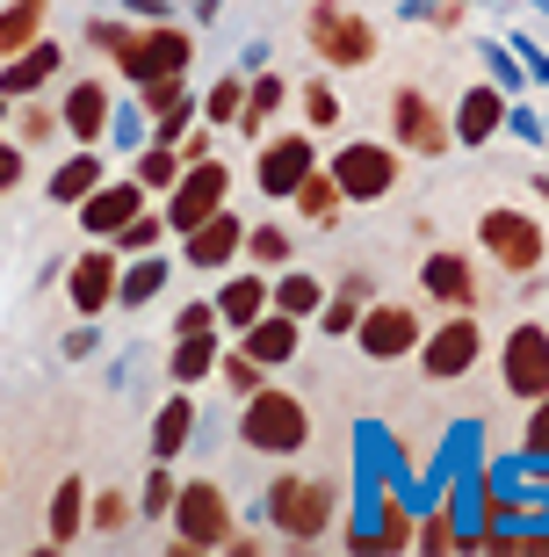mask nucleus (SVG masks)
Wrapping results in <instances>:
<instances>
[{"mask_svg":"<svg viewBox=\"0 0 549 557\" xmlns=\"http://www.w3.org/2000/svg\"><path fill=\"white\" fill-rule=\"evenodd\" d=\"M261 515H267V529H275L289 550H311V543L333 529V515H340V485H333V478L283 471V478H267Z\"/></svg>","mask_w":549,"mask_h":557,"instance_id":"1","label":"nucleus"},{"mask_svg":"<svg viewBox=\"0 0 549 557\" xmlns=\"http://www.w3.org/2000/svg\"><path fill=\"white\" fill-rule=\"evenodd\" d=\"M239 449L253 456H297L311 442V406L289 384H261L253 398H239Z\"/></svg>","mask_w":549,"mask_h":557,"instance_id":"2","label":"nucleus"},{"mask_svg":"<svg viewBox=\"0 0 549 557\" xmlns=\"http://www.w3.org/2000/svg\"><path fill=\"white\" fill-rule=\"evenodd\" d=\"M304 44H311V59L326 65V73H362V65H376V22L354 15L347 0H311L304 8Z\"/></svg>","mask_w":549,"mask_h":557,"instance_id":"3","label":"nucleus"},{"mask_svg":"<svg viewBox=\"0 0 549 557\" xmlns=\"http://www.w3.org/2000/svg\"><path fill=\"white\" fill-rule=\"evenodd\" d=\"M109 65H116L123 81H160V73H188L196 65V29H182V22H130L116 44H109Z\"/></svg>","mask_w":549,"mask_h":557,"instance_id":"4","label":"nucleus"},{"mask_svg":"<svg viewBox=\"0 0 549 557\" xmlns=\"http://www.w3.org/2000/svg\"><path fill=\"white\" fill-rule=\"evenodd\" d=\"M239 521H232V493H224L217 478H188L182 493H174V557H196V550H224Z\"/></svg>","mask_w":549,"mask_h":557,"instance_id":"5","label":"nucleus"},{"mask_svg":"<svg viewBox=\"0 0 549 557\" xmlns=\"http://www.w3.org/2000/svg\"><path fill=\"white\" fill-rule=\"evenodd\" d=\"M326 174L340 182L347 203H384L390 188L405 182V152H398L390 138H347L340 152L326 160Z\"/></svg>","mask_w":549,"mask_h":557,"instance_id":"6","label":"nucleus"},{"mask_svg":"<svg viewBox=\"0 0 549 557\" xmlns=\"http://www.w3.org/2000/svg\"><path fill=\"white\" fill-rule=\"evenodd\" d=\"M477 247H485L507 275H542V261H549L542 225H535L521 203H491L485 218H477Z\"/></svg>","mask_w":549,"mask_h":557,"instance_id":"7","label":"nucleus"},{"mask_svg":"<svg viewBox=\"0 0 549 557\" xmlns=\"http://www.w3.org/2000/svg\"><path fill=\"white\" fill-rule=\"evenodd\" d=\"M224 203H232V166H224V160H196V166H182V174H174V188H166V203H160L166 239L196 232L203 218H217Z\"/></svg>","mask_w":549,"mask_h":557,"instance_id":"8","label":"nucleus"},{"mask_svg":"<svg viewBox=\"0 0 549 557\" xmlns=\"http://www.w3.org/2000/svg\"><path fill=\"white\" fill-rule=\"evenodd\" d=\"M420 370L434 376V384H456V376H470L477 362H485V326H477V311H448L441 326L420 333Z\"/></svg>","mask_w":549,"mask_h":557,"instance_id":"9","label":"nucleus"},{"mask_svg":"<svg viewBox=\"0 0 549 557\" xmlns=\"http://www.w3.org/2000/svg\"><path fill=\"white\" fill-rule=\"evenodd\" d=\"M311 166H319V131H267L261 152H253V188L267 203H289Z\"/></svg>","mask_w":549,"mask_h":557,"instance_id":"10","label":"nucleus"},{"mask_svg":"<svg viewBox=\"0 0 549 557\" xmlns=\"http://www.w3.org/2000/svg\"><path fill=\"white\" fill-rule=\"evenodd\" d=\"M420 333H427L420 305H398V297H369L362 319H354V348H362L369 362H405V355L420 348Z\"/></svg>","mask_w":549,"mask_h":557,"instance_id":"11","label":"nucleus"},{"mask_svg":"<svg viewBox=\"0 0 549 557\" xmlns=\"http://www.w3.org/2000/svg\"><path fill=\"white\" fill-rule=\"evenodd\" d=\"M390 145H398V152H420V160H441V152H456L448 109L434 102L427 87H398V95H390Z\"/></svg>","mask_w":549,"mask_h":557,"instance_id":"12","label":"nucleus"},{"mask_svg":"<svg viewBox=\"0 0 549 557\" xmlns=\"http://www.w3.org/2000/svg\"><path fill=\"white\" fill-rule=\"evenodd\" d=\"M499 384H507L521 406L549 392V326L542 319H521L507 333V348H499Z\"/></svg>","mask_w":549,"mask_h":557,"instance_id":"13","label":"nucleus"},{"mask_svg":"<svg viewBox=\"0 0 549 557\" xmlns=\"http://www.w3.org/2000/svg\"><path fill=\"white\" fill-rule=\"evenodd\" d=\"M109 116H116V87H109L102 73L65 81V95H59V131L73 145H102L109 138Z\"/></svg>","mask_w":549,"mask_h":557,"instance_id":"14","label":"nucleus"},{"mask_svg":"<svg viewBox=\"0 0 549 557\" xmlns=\"http://www.w3.org/2000/svg\"><path fill=\"white\" fill-rule=\"evenodd\" d=\"M182 261L196 275H224V269H239L246 261V218L232 203L217 210V218H203L196 232H182Z\"/></svg>","mask_w":549,"mask_h":557,"instance_id":"15","label":"nucleus"},{"mask_svg":"<svg viewBox=\"0 0 549 557\" xmlns=\"http://www.w3.org/2000/svg\"><path fill=\"white\" fill-rule=\"evenodd\" d=\"M420 297L427 305H448V311H477L485 305V283H477V261L463 247H434L420 261Z\"/></svg>","mask_w":549,"mask_h":557,"instance_id":"16","label":"nucleus"},{"mask_svg":"<svg viewBox=\"0 0 549 557\" xmlns=\"http://www.w3.org/2000/svg\"><path fill=\"white\" fill-rule=\"evenodd\" d=\"M116 275H123V253L109 247H87L73 269H65V305L80 311V319H102V311H116Z\"/></svg>","mask_w":549,"mask_h":557,"instance_id":"17","label":"nucleus"},{"mask_svg":"<svg viewBox=\"0 0 549 557\" xmlns=\"http://www.w3.org/2000/svg\"><path fill=\"white\" fill-rule=\"evenodd\" d=\"M152 203V188H138V174H123V182H102V188H87L80 203H73V218H80L87 239H116L138 210Z\"/></svg>","mask_w":549,"mask_h":557,"instance_id":"18","label":"nucleus"},{"mask_svg":"<svg viewBox=\"0 0 549 557\" xmlns=\"http://www.w3.org/2000/svg\"><path fill=\"white\" fill-rule=\"evenodd\" d=\"M507 102H513V95H499L491 81H470V87H463V102L448 109V131H456V145H463V152L491 145L499 131H507Z\"/></svg>","mask_w":549,"mask_h":557,"instance_id":"19","label":"nucleus"},{"mask_svg":"<svg viewBox=\"0 0 549 557\" xmlns=\"http://www.w3.org/2000/svg\"><path fill=\"white\" fill-rule=\"evenodd\" d=\"M59 73H65V44L59 37H37L29 51L0 59V95H8V102H29V95H43Z\"/></svg>","mask_w":549,"mask_h":557,"instance_id":"20","label":"nucleus"},{"mask_svg":"<svg viewBox=\"0 0 549 557\" xmlns=\"http://www.w3.org/2000/svg\"><path fill=\"white\" fill-rule=\"evenodd\" d=\"M232 341H239V348L253 355V362H261L267 376H275L283 362H297V348H304V319H289V311H275V305H267L261 319H253L246 333H232Z\"/></svg>","mask_w":549,"mask_h":557,"instance_id":"21","label":"nucleus"},{"mask_svg":"<svg viewBox=\"0 0 549 557\" xmlns=\"http://www.w3.org/2000/svg\"><path fill=\"white\" fill-rule=\"evenodd\" d=\"M210 305H217V326L224 333H246L267 311V275L246 269V261H239V269H224V283H217V297H210Z\"/></svg>","mask_w":549,"mask_h":557,"instance_id":"22","label":"nucleus"},{"mask_svg":"<svg viewBox=\"0 0 549 557\" xmlns=\"http://www.w3.org/2000/svg\"><path fill=\"white\" fill-rule=\"evenodd\" d=\"M109 182V166H102V145H73V160H59L51 166V182H43V196L59 210H73L87 196V188H102Z\"/></svg>","mask_w":549,"mask_h":557,"instance_id":"23","label":"nucleus"},{"mask_svg":"<svg viewBox=\"0 0 549 557\" xmlns=\"http://www.w3.org/2000/svg\"><path fill=\"white\" fill-rule=\"evenodd\" d=\"M43 550H73V543L87 536V478H59V493H51V507H43Z\"/></svg>","mask_w":549,"mask_h":557,"instance_id":"24","label":"nucleus"},{"mask_svg":"<svg viewBox=\"0 0 549 557\" xmlns=\"http://www.w3.org/2000/svg\"><path fill=\"white\" fill-rule=\"evenodd\" d=\"M166 253L152 247V253H130L123 261V275H116V311H145V305H160V289H166Z\"/></svg>","mask_w":549,"mask_h":557,"instance_id":"25","label":"nucleus"},{"mask_svg":"<svg viewBox=\"0 0 549 557\" xmlns=\"http://www.w3.org/2000/svg\"><path fill=\"white\" fill-rule=\"evenodd\" d=\"M283 102H289V81H283V73H246V109H239V124H232V131L267 138V131H275V116H283Z\"/></svg>","mask_w":549,"mask_h":557,"instance_id":"26","label":"nucleus"},{"mask_svg":"<svg viewBox=\"0 0 549 557\" xmlns=\"http://www.w3.org/2000/svg\"><path fill=\"white\" fill-rule=\"evenodd\" d=\"M267 305L311 326V319H319V305H326V283H319L311 269H297V261H289V269H275V275H267Z\"/></svg>","mask_w":549,"mask_h":557,"instance_id":"27","label":"nucleus"},{"mask_svg":"<svg viewBox=\"0 0 549 557\" xmlns=\"http://www.w3.org/2000/svg\"><path fill=\"white\" fill-rule=\"evenodd\" d=\"M217 355H224V333H174V362H166V376H174L182 392H196L203 376H217Z\"/></svg>","mask_w":549,"mask_h":557,"instance_id":"28","label":"nucleus"},{"mask_svg":"<svg viewBox=\"0 0 549 557\" xmlns=\"http://www.w3.org/2000/svg\"><path fill=\"white\" fill-rule=\"evenodd\" d=\"M376 297V283H369L362 269L340 275V289H326V305H319V333H333V341H347L354 333V319H362V305Z\"/></svg>","mask_w":549,"mask_h":557,"instance_id":"29","label":"nucleus"},{"mask_svg":"<svg viewBox=\"0 0 549 557\" xmlns=\"http://www.w3.org/2000/svg\"><path fill=\"white\" fill-rule=\"evenodd\" d=\"M37 37H51V0H8L0 8V59L29 51Z\"/></svg>","mask_w":549,"mask_h":557,"instance_id":"30","label":"nucleus"},{"mask_svg":"<svg viewBox=\"0 0 549 557\" xmlns=\"http://www.w3.org/2000/svg\"><path fill=\"white\" fill-rule=\"evenodd\" d=\"M188 434H196V398L174 384V398L152 413V456H160V463H174V456L188 449Z\"/></svg>","mask_w":549,"mask_h":557,"instance_id":"31","label":"nucleus"},{"mask_svg":"<svg viewBox=\"0 0 549 557\" xmlns=\"http://www.w3.org/2000/svg\"><path fill=\"white\" fill-rule=\"evenodd\" d=\"M289 203H297V218H304V225H333V218L347 210V196H340V182L326 174V160H319L304 182H297V196H289Z\"/></svg>","mask_w":549,"mask_h":557,"instance_id":"32","label":"nucleus"},{"mask_svg":"<svg viewBox=\"0 0 549 557\" xmlns=\"http://www.w3.org/2000/svg\"><path fill=\"white\" fill-rule=\"evenodd\" d=\"M412 529H420V521L405 515V499H384V507H376V529L354 536V550H412Z\"/></svg>","mask_w":549,"mask_h":557,"instance_id":"33","label":"nucleus"},{"mask_svg":"<svg viewBox=\"0 0 549 557\" xmlns=\"http://www.w3.org/2000/svg\"><path fill=\"white\" fill-rule=\"evenodd\" d=\"M289 261H297V247H289V225H246V269L275 275V269H289Z\"/></svg>","mask_w":549,"mask_h":557,"instance_id":"34","label":"nucleus"},{"mask_svg":"<svg viewBox=\"0 0 549 557\" xmlns=\"http://www.w3.org/2000/svg\"><path fill=\"white\" fill-rule=\"evenodd\" d=\"M246 109V73H217V81L203 87V124L210 131H232Z\"/></svg>","mask_w":549,"mask_h":557,"instance_id":"35","label":"nucleus"},{"mask_svg":"<svg viewBox=\"0 0 549 557\" xmlns=\"http://www.w3.org/2000/svg\"><path fill=\"white\" fill-rule=\"evenodd\" d=\"M138 521V499L123 493H87V536H123Z\"/></svg>","mask_w":549,"mask_h":557,"instance_id":"36","label":"nucleus"},{"mask_svg":"<svg viewBox=\"0 0 549 557\" xmlns=\"http://www.w3.org/2000/svg\"><path fill=\"white\" fill-rule=\"evenodd\" d=\"M521 456H528L535 478H549V392L528 398V420H521Z\"/></svg>","mask_w":549,"mask_h":557,"instance_id":"37","label":"nucleus"},{"mask_svg":"<svg viewBox=\"0 0 549 557\" xmlns=\"http://www.w3.org/2000/svg\"><path fill=\"white\" fill-rule=\"evenodd\" d=\"M8 131H15V145H43V138H59V109L43 102V95H29V102H15Z\"/></svg>","mask_w":549,"mask_h":557,"instance_id":"38","label":"nucleus"},{"mask_svg":"<svg viewBox=\"0 0 549 557\" xmlns=\"http://www.w3.org/2000/svg\"><path fill=\"white\" fill-rule=\"evenodd\" d=\"M174 493H182V485H174V463L152 456V471H145V485H138V515L145 521H166V515H174Z\"/></svg>","mask_w":549,"mask_h":557,"instance_id":"39","label":"nucleus"},{"mask_svg":"<svg viewBox=\"0 0 549 557\" xmlns=\"http://www.w3.org/2000/svg\"><path fill=\"white\" fill-rule=\"evenodd\" d=\"M297 109H304V131H340V95H333V81H304L297 87Z\"/></svg>","mask_w":549,"mask_h":557,"instance_id":"40","label":"nucleus"},{"mask_svg":"<svg viewBox=\"0 0 549 557\" xmlns=\"http://www.w3.org/2000/svg\"><path fill=\"white\" fill-rule=\"evenodd\" d=\"M470 536H456V515L448 507H434V515H420V529H412V550H427V557H448V550H463Z\"/></svg>","mask_w":549,"mask_h":557,"instance_id":"41","label":"nucleus"},{"mask_svg":"<svg viewBox=\"0 0 549 557\" xmlns=\"http://www.w3.org/2000/svg\"><path fill=\"white\" fill-rule=\"evenodd\" d=\"M160 239H166V218H160V210H152V203H145L138 218H130V225H123L116 239H109V247H116L123 261H130V253H152V247H160Z\"/></svg>","mask_w":549,"mask_h":557,"instance_id":"42","label":"nucleus"},{"mask_svg":"<svg viewBox=\"0 0 549 557\" xmlns=\"http://www.w3.org/2000/svg\"><path fill=\"white\" fill-rule=\"evenodd\" d=\"M217 376H224V392H232V398H253V392L267 384V370H261L246 348H224V355H217Z\"/></svg>","mask_w":549,"mask_h":557,"instance_id":"43","label":"nucleus"},{"mask_svg":"<svg viewBox=\"0 0 549 557\" xmlns=\"http://www.w3.org/2000/svg\"><path fill=\"white\" fill-rule=\"evenodd\" d=\"M477 59H485V81L491 87H499V95H521V87H528V73H521V59H513V51H507V44H477Z\"/></svg>","mask_w":549,"mask_h":557,"instance_id":"44","label":"nucleus"},{"mask_svg":"<svg viewBox=\"0 0 549 557\" xmlns=\"http://www.w3.org/2000/svg\"><path fill=\"white\" fill-rule=\"evenodd\" d=\"M188 95V73H160V81H138V109H145V124L152 116H166V109Z\"/></svg>","mask_w":549,"mask_h":557,"instance_id":"45","label":"nucleus"},{"mask_svg":"<svg viewBox=\"0 0 549 557\" xmlns=\"http://www.w3.org/2000/svg\"><path fill=\"white\" fill-rule=\"evenodd\" d=\"M130 174H138V188H174V174H182V152H166V145H145Z\"/></svg>","mask_w":549,"mask_h":557,"instance_id":"46","label":"nucleus"},{"mask_svg":"<svg viewBox=\"0 0 549 557\" xmlns=\"http://www.w3.org/2000/svg\"><path fill=\"white\" fill-rule=\"evenodd\" d=\"M174 333H224L217 326V305H210V297H188V305L174 311Z\"/></svg>","mask_w":549,"mask_h":557,"instance_id":"47","label":"nucleus"},{"mask_svg":"<svg viewBox=\"0 0 549 557\" xmlns=\"http://www.w3.org/2000/svg\"><path fill=\"white\" fill-rule=\"evenodd\" d=\"M22 174H29V145L0 138V196H8V188H22Z\"/></svg>","mask_w":549,"mask_h":557,"instance_id":"48","label":"nucleus"},{"mask_svg":"<svg viewBox=\"0 0 549 557\" xmlns=\"http://www.w3.org/2000/svg\"><path fill=\"white\" fill-rule=\"evenodd\" d=\"M513 59H521V73H528V81H549V51L535 37H521V29H513V44H507Z\"/></svg>","mask_w":549,"mask_h":557,"instance_id":"49","label":"nucleus"},{"mask_svg":"<svg viewBox=\"0 0 549 557\" xmlns=\"http://www.w3.org/2000/svg\"><path fill=\"white\" fill-rule=\"evenodd\" d=\"M95 348H102V333H95V319H80V326H73V333L59 341V355H65V362H87Z\"/></svg>","mask_w":549,"mask_h":557,"instance_id":"50","label":"nucleus"},{"mask_svg":"<svg viewBox=\"0 0 549 557\" xmlns=\"http://www.w3.org/2000/svg\"><path fill=\"white\" fill-rule=\"evenodd\" d=\"M507 131H513L521 145H542V116H535L528 102H507Z\"/></svg>","mask_w":549,"mask_h":557,"instance_id":"51","label":"nucleus"},{"mask_svg":"<svg viewBox=\"0 0 549 557\" xmlns=\"http://www.w3.org/2000/svg\"><path fill=\"white\" fill-rule=\"evenodd\" d=\"M434 29H463V22H470V0H434Z\"/></svg>","mask_w":549,"mask_h":557,"instance_id":"52","label":"nucleus"},{"mask_svg":"<svg viewBox=\"0 0 549 557\" xmlns=\"http://www.w3.org/2000/svg\"><path fill=\"white\" fill-rule=\"evenodd\" d=\"M116 15H138V22H166L174 8L166 0H116Z\"/></svg>","mask_w":549,"mask_h":557,"instance_id":"53","label":"nucleus"},{"mask_svg":"<svg viewBox=\"0 0 549 557\" xmlns=\"http://www.w3.org/2000/svg\"><path fill=\"white\" fill-rule=\"evenodd\" d=\"M434 15V0H405V22H427Z\"/></svg>","mask_w":549,"mask_h":557,"instance_id":"54","label":"nucleus"},{"mask_svg":"<svg viewBox=\"0 0 549 557\" xmlns=\"http://www.w3.org/2000/svg\"><path fill=\"white\" fill-rule=\"evenodd\" d=\"M528 188H535V196H542V203H549V174H535V182H528Z\"/></svg>","mask_w":549,"mask_h":557,"instance_id":"55","label":"nucleus"},{"mask_svg":"<svg viewBox=\"0 0 549 557\" xmlns=\"http://www.w3.org/2000/svg\"><path fill=\"white\" fill-rule=\"evenodd\" d=\"M8 116H15V102H8V95H0V131H8Z\"/></svg>","mask_w":549,"mask_h":557,"instance_id":"56","label":"nucleus"},{"mask_svg":"<svg viewBox=\"0 0 549 557\" xmlns=\"http://www.w3.org/2000/svg\"><path fill=\"white\" fill-rule=\"evenodd\" d=\"M542 145H549V116H542Z\"/></svg>","mask_w":549,"mask_h":557,"instance_id":"57","label":"nucleus"}]
</instances>
